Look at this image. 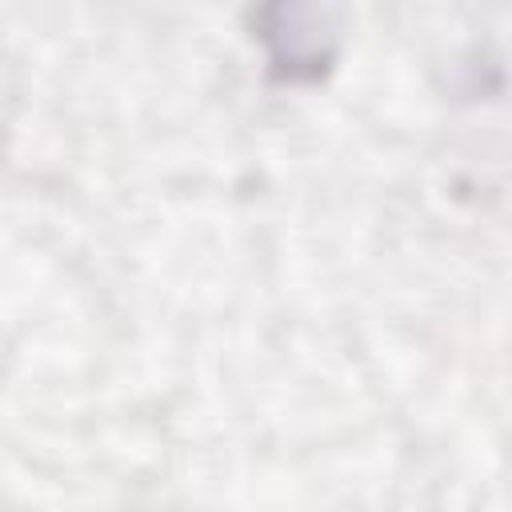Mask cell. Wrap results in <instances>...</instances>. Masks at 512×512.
I'll return each instance as SVG.
<instances>
[{"label": "cell", "instance_id": "6da1fadb", "mask_svg": "<svg viewBox=\"0 0 512 512\" xmlns=\"http://www.w3.org/2000/svg\"><path fill=\"white\" fill-rule=\"evenodd\" d=\"M252 36L280 84H316L336 64V20L324 0H256Z\"/></svg>", "mask_w": 512, "mask_h": 512}]
</instances>
